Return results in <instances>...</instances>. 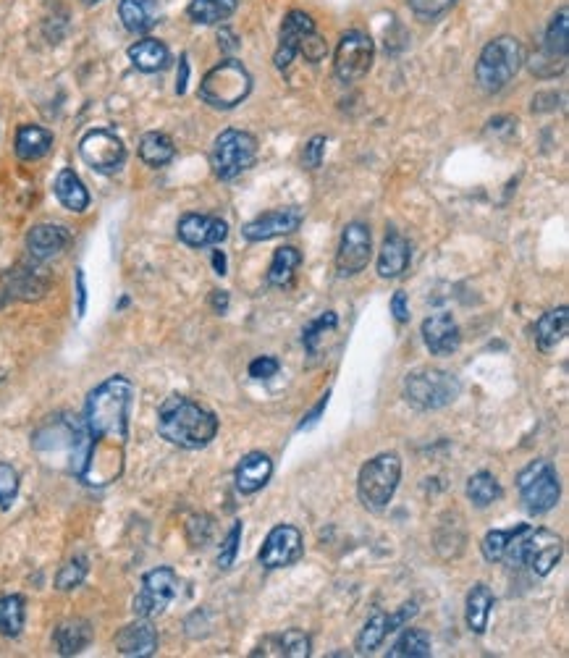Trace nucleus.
Wrapping results in <instances>:
<instances>
[{
    "mask_svg": "<svg viewBox=\"0 0 569 658\" xmlns=\"http://www.w3.org/2000/svg\"><path fill=\"white\" fill-rule=\"evenodd\" d=\"M77 297H79L77 312H79V318H82L84 310H87V289H84V273L82 271H77Z\"/></svg>",
    "mask_w": 569,
    "mask_h": 658,
    "instance_id": "nucleus-51",
    "label": "nucleus"
},
{
    "mask_svg": "<svg viewBox=\"0 0 569 658\" xmlns=\"http://www.w3.org/2000/svg\"><path fill=\"white\" fill-rule=\"evenodd\" d=\"M302 265V252L297 247H281V250L273 252L271 268H268V284L284 289L294 281V273Z\"/></svg>",
    "mask_w": 569,
    "mask_h": 658,
    "instance_id": "nucleus-35",
    "label": "nucleus"
},
{
    "mask_svg": "<svg viewBox=\"0 0 569 658\" xmlns=\"http://www.w3.org/2000/svg\"><path fill=\"white\" fill-rule=\"evenodd\" d=\"M56 648L61 656H77L82 653L87 645L92 643V627L90 622H84V619H69V622L58 624L56 635Z\"/></svg>",
    "mask_w": 569,
    "mask_h": 658,
    "instance_id": "nucleus-31",
    "label": "nucleus"
},
{
    "mask_svg": "<svg viewBox=\"0 0 569 658\" xmlns=\"http://www.w3.org/2000/svg\"><path fill=\"white\" fill-rule=\"evenodd\" d=\"M84 3H87V6H95V3H100V0H84Z\"/></svg>",
    "mask_w": 569,
    "mask_h": 658,
    "instance_id": "nucleus-55",
    "label": "nucleus"
},
{
    "mask_svg": "<svg viewBox=\"0 0 569 658\" xmlns=\"http://www.w3.org/2000/svg\"><path fill=\"white\" fill-rule=\"evenodd\" d=\"M71 242V234L66 226L58 223H37L27 234V250L35 260H50Z\"/></svg>",
    "mask_w": 569,
    "mask_h": 658,
    "instance_id": "nucleus-23",
    "label": "nucleus"
},
{
    "mask_svg": "<svg viewBox=\"0 0 569 658\" xmlns=\"http://www.w3.org/2000/svg\"><path fill=\"white\" fill-rule=\"evenodd\" d=\"M257 137L242 129H226L216 137L210 150V166L213 174L221 181H231L247 168L255 166L257 160Z\"/></svg>",
    "mask_w": 569,
    "mask_h": 658,
    "instance_id": "nucleus-8",
    "label": "nucleus"
},
{
    "mask_svg": "<svg viewBox=\"0 0 569 658\" xmlns=\"http://www.w3.org/2000/svg\"><path fill=\"white\" fill-rule=\"evenodd\" d=\"M176 234L187 247H216L229 236V223L213 215H200V213H187L176 226Z\"/></svg>",
    "mask_w": 569,
    "mask_h": 658,
    "instance_id": "nucleus-17",
    "label": "nucleus"
},
{
    "mask_svg": "<svg viewBox=\"0 0 569 658\" xmlns=\"http://www.w3.org/2000/svg\"><path fill=\"white\" fill-rule=\"evenodd\" d=\"M278 360L276 357H257V360L250 362V378H255V381H268V378H273V375L278 373Z\"/></svg>",
    "mask_w": 569,
    "mask_h": 658,
    "instance_id": "nucleus-48",
    "label": "nucleus"
},
{
    "mask_svg": "<svg viewBox=\"0 0 569 658\" xmlns=\"http://www.w3.org/2000/svg\"><path fill=\"white\" fill-rule=\"evenodd\" d=\"M509 538H512V530H491V533L483 538V543H480V551H483V556H486V562H504Z\"/></svg>",
    "mask_w": 569,
    "mask_h": 658,
    "instance_id": "nucleus-42",
    "label": "nucleus"
},
{
    "mask_svg": "<svg viewBox=\"0 0 569 658\" xmlns=\"http://www.w3.org/2000/svg\"><path fill=\"white\" fill-rule=\"evenodd\" d=\"M402 478V459L396 454H378L360 470L357 478V496L370 512H383L394 499Z\"/></svg>",
    "mask_w": 569,
    "mask_h": 658,
    "instance_id": "nucleus-7",
    "label": "nucleus"
},
{
    "mask_svg": "<svg viewBox=\"0 0 569 658\" xmlns=\"http://www.w3.org/2000/svg\"><path fill=\"white\" fill-rule=\"evenodd\" d=\"M569 333V310L567 307H556V310H549L546 315L538 318L535 323V344L541 352H551L567 339Z\"/></svg>",
    "mask_w": 569,
    "mask_h": 658,
    "instance_id": "nucleus-27",
    "label": "nucleus"
},
{
    "mask_svg": "<svg viewBox=\"0 0 569 658\" xmlns=\"http://www.w3.org/2000/svg\"><path fill=\"white\" fill-rule=\"evenodd\" d=\"M210 305H213V310L216 312H226L229 310V294L226 291H213V297H210Z\"/></svg>",
    "mask_w": 569,
    "mask_h": 658,
    "instance_id": "nucleus-53",
    "label": "nucleus"
},
{
    "mask_svg": "<svg viewBox=\"0 0 569 658\" xmlns=\"http://www.w3.org/2000/svg\"><path fill=\"white\" fill-rule=\"evenodd\" d=\"M423 341L425 347L431 349V354H454L462 344V333H459L457 320L449 312H436L423 323Z\"/></svg>",
    "mask_w": 569,
    "mask_h": 658,
    "instance_id": "nucleus-20",
    "label": "nucleus"
},
{
    "mask_svg": "<svg viewBox=\"0 0 569 658\" xmlns=\"http://www.w3.org/2000/svg\"><path fill=\"white\" fill-rule=\"evenodd\" d=\"M3 378H6V373H0V381H3Z\"/></svg>",
    "mask_w": 569,
    "mask_h": 658,
    "instance_id": "nucleus-56",
    "label": "nucleus"
},
{
    "mask_svg": "<svg viewBox=\"0 0 569 658\" xmlns=\"http://www.w3.org/2000/svg\"><path fill=\"white\" fill-rule=\"evenodd\" d=\"M328 391H326V396H320V402H318V407L313 409V412H310V415L305 417V420H302V425H299V430H305V428H313L315 423H318V417L323 415V409H326V404H328Z\"/></svg>",
    "mask_w": 569,
    "mask_h": 658,
    "instance_id": "nucleus-50",
    "label": "nucleus"
},
{
    "mask_svg": "<svg viewBox=\"0 0 569 658\" xmlns=\"http://www.w3.org/2000/svg\"><path fill=\"white\" fill-rule=\"evenodd\" d=\"M564 554V541L551 530H533L530 525L512 527L504 562L525 564L538 577H546L559 564Z\"/></svg>",
    "mask_w": 569,
    "mask_h": 658,
    "instance_id": "nucleus-3",
    "label": "nucleus"
},
{
    "mask_svg": "<svg viewBox=\"0 0 569 658\" xmlns=\"http://www.w3.org/2000/svg\"><path fill=\"white\" fill-rule=\"evenodd\" d=\"M116 648L121 656L145 658L158 651V632L150 624V619H142L134 624H126L124 630L116 635Z\"/></svg>",
    "mask_w": 569,
    "mask_h": 658,
    "instance_id": "nucleus-21",
    "label": "nucleus"
},
{
    "mask_svg": "<svg viewBox=\"0 0 569 658\" xmlns=\"http://www.w3.org/2000/svg\"><path fill=\"white\" fill-rule=\"evenodd\" d=\"M431 656V638L423 630H404L389 651V658H425Z\"/></svg>",
    "mask_w": 569,
    "mask_h": 658,
    "instance_id": "nucleus-38",
    "label": "nucleus"
},
{
    "mask_svg": "<svg viewBox=\"0 0 569 658\" xmlns=\"http://www.w3.org/2000/svg\"><path fill=\"white\" fill-rule=\"evenodd\" d=\"M313 643L302 630H286L281 635L265 638L263 645L252 651V656H278V658H307Z\"/></svg>",
    "mask_w": 569,
    "mask_h": 658,
    "instance_id": "nucleus-25",
    "label": "nucleus"
},
{
    "mask_svg": "<svg viewBox=\"0 0 569 658\" xmlns=\"http://www.w3.org/2000/svg\"><path fill=\"white\" fill-rule=\"evenodd\" d=\"M310 32H315V21L305 11H289L281 21V35H278V50L273 56L276 69L286 71L292 66L294 56H299V45Z\"/></svg>",
    "mask_w": 569,
    "mask_h": 658,
    "instance_id": "nucleus-18",
    "label": "nucleus"
},
{
    "mask_svg": "<svg viewBox=\"0 0 569 658\" xmlns=\"http://www.w3.org/2000/svg\"><path fill=\"white\" fill-rule=\"evenodd\" d=\"M391 312H394V318L399 323H407L410 320V307H407V297H404V291H396L394 299H391Z\"/></svg>",
    "mask_w": 569,
    "mask_h": 658,
    "instance_id": "nucleus-49",
    "label": "nucleus"
},
{
    "mask_svg": "<svg viewBox=\"0 0 569 658\" xmlns=\"http://www.w3.org/2000/svg\"><path fill=\"white\" fill-rule=\"evenodd\" d=\"M176 155V147L171 137L163 132H147L145 137L139 139V158L150 168H163L168 166Z\"/></svg>",
    "mask_w": 569,
    "mask_h": 658,
    "instance_id": "nucleus-33",
    "label": "nucleus"
},
{
    "mask_svg": "<svg viewBox=\"0 0 569 658\" xmlns=\"http://www.w3.org/2000/svg\"><path fill=\"white\" fill-rule=\"evenodd\" d=\"M90 572V562H87V556H74L69 562L63 564L61 572L56 575V588L58 590H74L79 588Z\"/></svg>",
    "mask_w": 569,
    "mask_h": 658,
    "instance_id": "nucleus-39",
    "label": "nucleus"
},
{
    "mask_svg": "<svg viewBox=\"0 0 569 658\" xmlns=\"http://www.w3.org/2000/svg\"><path fill=\"white\" fill-rule=\"evenodd\" d=\"M493 609V593L486 582L472 585L470 596H467V627L475 635H483L488 630V619H491Z\"/></svg>",
    "mask_w": 569,
    "mask_h": 658,
    "instance_id": "nucleus-32",
    "label": "nucleus"
},
{
    "mask_svg": "<svg viewBox=\"0 0 569 658\" xmlns=\"http://www.w3.org/2000/svg\"><path fill=\"white\" fill-rule=\"evenodd\" d=\"M79 155L98 174H116L126 163L124 142L108 129H92L84 134L79 142Z\"/></svg>",
    "mask_w": 569,
    "mask_h": 658,
    "instance_id": "nucleus-12",
    "label": "nucleus"
},
{
    "mask_svg": "<svg viewBox=\"0 0 569 658\" xmlns=\"http://www.w3.org/2000/svg\"><path fill=\"white\" fill-rule=\"evenodd\" d=\"M27 617V603L21 596L0 598V635L3 638H19Z\"/></svg>",
    "mask_w": 569,
    "mask_h": 658,
    "instance_id": "nucleus-36",
    "label": "nucleus"
},
{
    "mask_svg": "<svg viewBox=\"0 0 569 658\" xmlns=\"http://www.w3.org/2000/svg\"><path fill=\"white\" fill-rule=\"evenodd\" d=\"M16 493H19V472L6 462H0V509L14 504Z\"/></svg>",
    "mask_w": 569,
    "mask_h": 658,
    "instance_id": "nucleus-43",
    "label": "nucleus"
},
{
    "mask_svg": "<svg viewBox=\"0 0 569 658\" xmlns=\"http://www.w3.org/2000/svg\"><path fill=\"white\" fill-rule=\"evenodd\" d=\"M129 61L137 71L142 74H158L171 63V53L160 40L155 37H145V40L134 42L132 48H129Z\"/></svg>",
    "mask_w": 569,
    "mask_h": 658,
    "instance_id": "nucleus-28",
    "label": "nucleus"
},
{
    "mask_svg": "<svg viewBox=\"0 0 569 658\" xmlns=\"http://www.w3.org/2000/svg\"><path fill=\"white\" fill-rule=\"evenodd\" d=\"M410 260H412L410 242H407L402 234L391 231V234L383 239V247L381 252H378V276L399 278L407 268H410Z\"/></svg>",
    "mask_w": 569,
    "mask_h": 658,
    "instance_id": "nucleus-24",
    "label": "nucleus"
},
{
    "mask_svg": "<svg viewBox=\"0 0 569 658\" xmlns=\"http://www.w3.org/2000/svg\"><path fill=\"white\" fill-rule=\"evenodd\" d=\"M53 192H56L58 202H61L63 208L71 210V213H84V210L90 208V192H87L82 179H79L71 168H63L61 174L56 176Z\"/></svg>",
    "mask_w": 569,
    "mask_h": 658,
    "instance_id": "nucleus-29",
    "label": "nucleus"
},
{
    "mask_svg": "<svg viewBox=\"0 0 569 658\" xmlns=\"http://www.w3.org/2000/svg\"><path fill=\"white\" fill-rule=\"evenodd\" d=\"M567 50H569V11L562 6L551 19L549 29H546V40H543L541 61L533 63V69H538L541 63H551V77L559 74L567 63Z\"/></svg>",
    "mask_w": 569,
    "mask_h": 658,
    "instance_id": "nucleus-19",
    "label": "nucleus"
},
{
    "mask_svg": "<svg viewBox=\"0 0 569 658\" xmlns=\"http://www.w3.org/2000/svg\"><path fill=\"white\" fill-rule=\"evenodd\" d=\"M517 491L530 514H546L559 504L562 496V485H559V475L549 462H530L525 470L517 475Z\"/></svg>",
    "mask_w": 569,
    "mask_h": 658,
    "instance_id": "nucleus-9",
    "label": "nucleus"
},
{
    "mask_svg": "<svg viewBox=\"0 0 569 658\" xmlns=\"http://www.w3.org/2000/svg\"><path fill=\"white\" fill-rule=\"evenodd\" d=\"M250 92V71L244 69V63L234 61V58L213 66L200 82V100L208 103L210 108H218V111H231L239 103H244Z\"/></svg>",
    "mask_w": 569,
    "mask_h": 658,
    "instance_id": "nucleus-6",
    "label": "nucleus"
},
{
    "mask_svg": "<svg viewBox=\"0 0 569 658\" xmlns=\"http://www.w3.org/2000/svg\"><path fill=\"white\" fill-rule=\"evenodd\" d=\"M407 3H410L412 14H415L417 19L433 21L438 19V16H444L457 0H407Z\"/></svg>",
    "mask_w": 569,
    "mask_h": 658,
    "instance_id": "nucleus-44",
    "label": "nucleus"
},
{
    "mask_svg": "<svg viewBox=\"0 0 569 658\" xmlns=\"http://www.w3.org/2000/svg\"><path fill=\"white\" fill-rule=\"evenodd\" d=\"M48 284L40 281L35 273H16L14 281H11V294L19 299H40L45 294Z\"/></svg>",
    "mask_w": 569,
    "mask_h": 658,
    "instance_id": "nucleus-41",
    "label": "nucleus"
},
{
    "mask_svg": "<svg viewBox=\"0 0 569 658\" xmlns=\"http://www.w3.org/2000/svg\"><path fill=\"white\" fill-rule=\"evenodd\" d=\"M273 475V462L263 451H250L236 467V491L244 496L263 491Z\"/></svg>",
    "mask_w": 569,
    "mask_h": 658,
    "instance_id": "nucleus-22",
    "label": "nucleus"
},
{
    "mask_svg": "<svg viewBox=\"0 0 569 658\" xmlns=\"http://www.w3.org/2000/svg\"><path fill=\"white\" fill-rule=\"evenodd\" d=\"M118 19L126 32L145 35L158 24V0H121L118 3Z\"/></svg>",
    "mask_w": 569,
    "mask_h": 658,
    "instance_id": "nucleus-26",
    "label": "nucleus"
},
{
    "mask_svg": "<svg viewBox=\"0 0 569 658\" xmlns=\"http://www.w3.org/2000/svg\"><path fill=\"white\" fill-rule=\"evenodd\" d=\"M370 252H373V239H370V229L365 223L352 221L341 234L339 252H336V271L339 276L349 278L365 271L370 263Z\"/></svg>",
    "mask_w": 569,
    "mask_h": 658,
    "instance_id": "nucleus-13",
    "label": "nucleus"
},
{
    "mask_svg": "<svg viewBox=\"0 0 569 658\" xmlns=\"http://www.w3.org/2000/svg\"><path fill=\"white\" fill-rule=\"evenodd\" d=\"M158 433L179 449H205L218 436V417L187 396H168L158 409Z\"/></svg>",
    "mask_w": 569,
    "mask_h": 658,
    "instance_id": "nucleus-2",
    "label": "nucleus"
},
{
    "mask_svg": "<svg viewBox=\"0 0 569 658\" xmlns=\"http://www.w3.org/2000/svg\"><path fill=\"white\" fill-rule=\"evenodd\" d=\"M14 147L21 160H40L50 153L53 134H50L48 129H42V126L24 124L19 126V132H16Z\"/></svg>",
    "mask_w": 569,
    "mask_h": 658,
    "instance_id": "nucleus-30",
    "label": "nucleus"
},
{
    "mask_svg": "<svg viewBox=\"0 0 569 658\" xmlns=\"http://www.w3.org/2000/svg\"><path fill=\"white\" fill-rule=\"evenodd\" d=\"M210 260H213V268H216L218 276H226V255L221 250H213Z\"/></svg>",
    "mask_w": 569,
    "mask_h": 658,
    "instance_id": "nucleus-54",
    "label": "nucleus"
},
{
    "mask_svg": "<svg viewBox=\"0 0 569 658\" xmlns=\"http://www.w3.org/2000/svg\"><path fill=\"white\" fill-rule=\"evenodd\" d=\"M187 77H189V63H187V56H184L179 63V79H176V92H179V95L187 92Z\"/></svg>",
    "mask_w": 569,
    "mask_h": 658,
    "instance_id": "nucleus-52",
    "label": "nucleus"
},
{
    "mask_svg": "<svg viewBox=\"0 0 569 658\" xmlns=\"http://www.w3.org/2000/svg\"><path fill=\"white\" fill-rule=\"evenodd\" d=\"M179 596V577L171 567H158L142 577V590L134 598V614L142 619L160 617L166 606Z\"/></svg>",
    "mask_w": 569,
    "mask_h": 658,
    "instance_id": "nucleus-11",
    "label": "nucleus"
},
{
    "mask_svg": "<svg viewBox=\"0 0 569 658\" xmlns=\"http://www.w3.org/2000/svg\"><path fill=\"white\" fill-rule=\"evenodd\" d=\"M239 541H242V522H234V527L226 535L221 551H218V567L229 569L236 559V551H239Z\"/></svg>",
    "mask_w": 569,
    "mask_h": 658,
    "instance_id": "nucleus-45",
    "label": "nucleus"
},
{
    "mask_svg": "<svg viewBox=\"0 0 569 658\" xmlns=\"http://www.w3.org/2000/svg\"><path fill=\"white\" fill-rule=\"evenodd\" d=\"M132 399L134 386L124 375H113L87 394L82 420L90 436V457L82 472L87 485H108L124 470Z\"/></svg>",
    "mask_w": 569,
    "mask_h": 658,
    "instance_id": "nucleus-1",
    "label": "nucleus"
},
{
    "mask_svg": "<svg viewBox=\"0 0 569 658\" xmlns=\"http://www.w3.org/2000/svg\"><path fill=\"white\" fill-rule=\"evenodd\" d=\"M299 53L305 56V61L310 63H320L323 58L328 56V42L326 37H320L318 32H310V35L302 40V45H299Z\"/></svg>",
    "mask_w": 569,
    "mask_h": 658,
    "instance_id": "nucleus-46",
    "label": "nucleus"
},
{
    "mask_svg": "<svg viewBox=\"0 0 569 658\" xmlns=\"http://www.w3.org/2000/svg\"><path fill=\"white\" fill-rule=\"evenodd\" d=\"M302 221H305V213L299 208L271 210V213L260 215L255 221L244 223L242 236L247 242H268V239H276V236L294 234L302 226Z\"/></svg>",
    "mask_w": 569,
    "mask_h": 658,
    "instance_id": "nucleus-16",
    "label": "nucleus"
},
{
    "mask_svg": "<svg viewBox=\"0 0 569 658\" xmlns=\"http://www.w3.org/2000/svg\"><path fill=\"white\" fill-rule=\"evenodd\" d=\"M239 0H192L187 8L189 19L202 27H210V24H221L229 16H234Z\"/></svg>",
    "mask_w": 569,
    "mask_h": 658,
    "instance_id": "nucleus-34",
    "label": "nucleus"
},
{
    "mask_svg": "<svg viewBox=\"0 0 569 658\" xmlns=\"http://www.w3.org/2000/svg\"><path fill=\"white\" fill-rule=\"evenodd\" d=\"M336 323H339L336 312H323L320 318L310 320L305 326V331H302V344H305L307 352L310 354L318 352V341L326 336V331H334Z\"/></svg>",
    "mask_w": 569,
    "mask_h": 658,
    "instance_id": "nucleus-40",
    "label": "nucleus"
},
{
    "mask_svg": "<svg viewBox=\"0 0 569 658\" xmlns=\"http://www.w3.org/2000/svg\"><path fill=\"white\" fill-rule=\"evenodd\" d=\"M415 614H417V603H404L402 609L394 611V614H375V617H370L368 624H365L360 635H357V643H354L357 653H360V656L373 653L383 640L389 638L391 632L404 627V624L410 622Z\"/></svg>",
    "mask_w": 569,
    "mask_h": 658,
    "instance_id": "nucleus-15",
    "label": "nucleus"
},
{
    "mask_svg": "<svg viewBox=\"0 0 569 658\" xmlns=\"http://www.w3.org/2000/svg\"><path fill=\"white\" fill-rule=\"evenodd\" d=\"M323 155H326V137H323V134H318V137H313L305 145V153H302V163H305V168L315 171V168H320V163H323Z\"/></svg>",
    "mask_w": 569,
    "mask_h": 658,
    "instance_id": "nucleus-47",
    "label": "nucleus"
},
{
    "mask_svg": "<svg viewBox=\"0 0 569 658\" xmlns=\"http://www.w3.org/2000/svg\"><path fill=\"white\" fill-rule=\"evenodd\" d=\"M404 399L415 409L423 412H433V409H444L452 402H457L462 383L454 373L441 368H420L412 370L404 378Z\"/></svg>",
    "mask_w": 569,
    "mask_h": 658,
    "instance_id": "nucleus-5",
    "label": "nucleus"
},
{
    "mask_svg": "<svg viewBox=\"0 0 569 658\" xmlns=\"http://www.w3.org/2000/svg\"><path fill=\"white\" fill-rule=\"evenodd\" d=\"M302 551H305V543H302V533L297 527L276 525L260 548V564L265 569H284L299 562Z\"/></svg>",
    "mask_w": 569,
    "mask_h": 658,
    "instance_id": "nucleus-14",
    "label": "nucleus"
},
{
    "mask_svg": "<svg viewBox=\"0 0 569 658\" xmlns=\"http://www.w3.org/2000/svg\"><path fill=\"white\" fill-rule=\"evenodd\" d=\"M373 56H375V48L368 32L349 29V32L341 35L339 45H336V53H334L336 77H339L344 84L360 82V79L370 71V66H373Z\"/></svg>",
    "mask_w": 569,
    "mask_h": 658,
    "instance_id": "nucleus-10",
    "label": "nucleus"
},
{
    "mask_svg": "<svg viewBox=\"0 0 569 658\" xmlns=\"http://www.w3.org/2000/svg\"><path fill=\"white\" fill-rule=\"evenodd\" d=\"M522 63H525V48H522V42L517 37L501 35L491 40L483 48L478 66H475V79H478L480 90L488 92V95L501 92L517 77Z\"/></svg>",
    "mask_w": 569,
    "mask_h": 658,
    "instance_id": "nucleus-4",
    "label": "nucleus"
},
{
    "mask_svg": "<svg viewBox=\"0 0 569 658\" xmlns=\"http://www.w3.org/2000/svg\"><path fill=\"white\" fill-rule=\"evenodd\" d=\"M467 499L472 501L480 509H486L491 506L493 501L501 499V485L499 480L493 478L491 472H478V475H472L467 480Z\"/></svg>",
    "mask_w": 569,
    "mask_h": 658,
    "instance_id": "nucleus-37",
    "label": "nucleus"
}]
</instances>
